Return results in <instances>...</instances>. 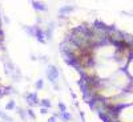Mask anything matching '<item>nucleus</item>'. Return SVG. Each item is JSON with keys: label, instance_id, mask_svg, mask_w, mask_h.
I'll list each match as a JSON object with an SVG mask.
<instances>
[{"label": "nucleus", "instance_id": "nucleus-1", "mask_svg": "<svg viewBox=\"0 0 133 122\" xmlns=\"http://www.w3.org/2000/svg\"><path fill=\"white\" fill-rule=\"evenodd\" d=\"M81 76H83V80H93V78H97V73H98V68L97 65L93 64V65H89L87 66V68L81 69L80 70Z\"/></svg>", "mask_w": 133, "mask_h": 122}, {"label": "nucleus", "instance_id": "nucleus-2", "mask_svg": "<svg viewBox=\"0 0 133 122\" xmlns=\"http://www.w3.org/2000/svg\"><path fill=\"white\" fill-rule=\"evenodd\" d=\"M59 76H60V70L57 66L55 65H48L45 69V77L48 78V81L51 84H56L59 81Z\"/></svg>", "mask_w": 133, "mask_h": 122}, {"label": "nucleus", "instance_id": "nucleus-3", "mask_svg": "<svg viewBox=\"0 0 133 122\" xmlns=\"http://www.w3.org/2000/svg\"><path fill=\"white\" fill-rule=\"evenodd\" d=\"M33 37H35L40 44H45L47 42L45 35H44V29L40 25H33Z\"/></svg>", "mask_w": 133, "mask_h": 122}, {"label": "nucleus", "instance_id": "nucleus-4", "mask_svg": "<svg viewBox=\"0 0 133 122\" xmlns=\"http://www.w3.org/2000/svg\"><path fill=\"white\" fill-rule=\"evenodd\" d=\"M25 102L31 106V109H32L33 106L39 105V104H40V99H39V97H37V93H36V92L28 93V94L25 96Z\"/></svg>", "mask_w": 133, "mask_h": 122}, {"label": "nucleus", "instance_id": "nucleus-5", "mask_svg": "<svg viewBox=\"0 0 133 122\" xmlns=\"http://www.w3.org/2000/svg\"><path fill=\"white\" fill-rule=\"evenodd\" d=\"M73 11H75V5L65 4V5H63L61 8H59V15H60L61 17H65V16L71 15V13L73 12Z\"/></svg>", "mask_w": 133, "mask_h": 122}, {"label": "nucleus", "instance_id": "nucleus-6", "mask_svg": "<svg viewBox=\"0 0 133 122\" xmlns=\"http://www.w3.org/2000/svg\"><path fill=\"white\" fill-rule=\"evenodd\" d=\"M4 68H5V69H4L5 73H7V74H11V76L16 72V68H15L14 62L11 61V60H8V59H4Z\"/></svg>", "mask_w": 133, "mask_h": 122}, {"label": "nucleus", "instance_id": "nucleus-7", "mask_svg": "<svg viewBox=\"0 0 133 122\" xmlns=\"http://www.w3.org/2000/svg\"><path fill=\"white\" fill-rule=\"evenodd\" d=\"M31 4H32L33 9L37 11V12H47V11H48L47 4H44L41 2H31Z\"/></svg>", "mask_w": 133, "mask_h": 122}, {"label": "nucleus", "instance_id": "nucleus-8", "mask_svg": "<svg viewBox=\"0 0 133 122\" xmlns=\"http://www.w3.org/2000/svg\"><path fill=\"white\" fill-rule=\"evenodd\" d=\"M53 29H55V24H53V23H49V24H48V27H47L45 29H44V35H45L47 41L52 40V36H53Z\"/></svg>", "mask_w": 133, "mask_h": 122}, {"label": "nucleus", "instance_id": "nucleus-9", "mask_svg": "<svg viewBox=\"0 0 133 122\" xmlns=\"http://www.w3.org/2000/svg\"><path fill=\"white\" fill-rule=\"evenodd\" d=\"M55 117H60L61 119H63V122H69V121H72V114L69 113V112H65V113H60V114H56Z\"/></svg>", "mask_w": 133, "mask_h": 122}, {"label": "nucleus", "instance_id": "nucleus-10", "mask_svg": "<svg viewBox=\"0 0 133 122\" xmlns=\"http://www.w3.org/2000/svg\"><path fill=\"white\" fill-rule=\"evenodd\" d=\"M16 113L19 114V117L23 119V121H27L28 119V116H27V110H24V109H21V107H17L16 109Z\"/></svg>", "mask_w": 133, "mask_h": 122}, {"label": "nucleus", "instance_id": "nucleus-11", "mask_svg": "<svg viewBox=\"0 0 133 122\" xmlns=\"http://www.w3.org/2000/svg\"><path fill=\"white\" fill-rule=\"evenodd\" d=\"M41 107H45V109H51L52 107V102L49 101V99H47V98H43V99H40V104H39Z\"/></svg>", "mask_w": 133, "mask_h": 122}, {"label": "nucleus", "instance_id": "nucleus-12", "mask_svg": "<svg viewBox=\"0 0 133 122\" xmlns=\"http://www.w3.org/2000/svg\"><path fill=\"white\" fill-rule=\"evenodd\" d=\"M15 109H16L15 99H9V101L5 104V110H7V112H9V110H15Z\"/></svg>", "mask_w": 133, "mask_h": 122}, {"label": "nucleus", "instance_id": "nucleus-13", "mask_svg": "<svg viewBox=\"0 0 133 122\" xmlns=\"http://www.w3.org/2000/svg\"><path fill=\"white\" fill-rule=\"evenodd\" d=\"M44 85H45L44 80H43V78H39V80H36V82H35V89H36V90H43V89H44Z\"/></svg>", "mask_w": 133, "mask_h": 122}, {"label": "nucleus", "instance_id": "nucleus-14", "mask_svg": "<svg viewBox=\"0 0 133 122\" xmlns=\"http://www.w3.org/2000/svg\"><path fill=\"white\" fill-rule=\"evenodd\" d=\"M0 119H3V121H5V122H14V119L11 118L5 112H3V110H0Z\"/></svg>", "mask_w": 133, "mask_h": 122}, {"label": "nucleus", "instance_id": "nucleus-15", "mask_svg": "<svg viewBox=\"0 0 133 122\" xmlns=\"http://www.w3.org/2000/svg\"><path fill=\"white\" fill-rule=\"evenodd\" d=\"M23 29L25 31V33L29 36V37H33V27H28V25H24Z\"/></svg>", "mask_w": 133, "mask_h": 122}, {"label": "nucleus", "instance_id": "nucleus-16", "mask_svg": "<svg viewBox=\"0 0 133 122\" xmlns=\"http://www.w3.org/2000/svg\"><path fill=\"white\" fill-rule=\"evenodd\" d=\"M27 116H28V118H32L33 121H36V114H35V112H33V109H27Z\"/></svg>", "mask_w": 133, "mask_h": 122}, {"label": "nucleus", "instance_id": "nucleus-17", "mask_svg": "<svg viewBox=\"0 0 133 122\" xmlns=\"http://www.w3.org/2000/svg\"><path fill=\"white\" fill-rule=\"evenodd\" d=\"M57 107H59V112H60V113L68 112V110H66V105H65L64 102H59V104H57Z\"/></svg>", "mask_w": 133, "mask_h": 122}, {"label": "nucleus", "instance_id": "nucleus-18", "mask_svg": "<svg viewBox=\"0 0 133 122\" xmlns=\"http://www.w3.org/2000/svg\"><path fill=\"white\" fill-rule=\"evenodd\" d=\"M5 59V48L3 44H0V60H4Z\"/></svg>", "mask_w": 133, "mask_h": 122}, {"label": "nucleus", "instance_id": "nucleus-19", "mask_svg": "<svg viewBox=\"0 0 133 122\" xmlns=\"http://www.w3.org/2000/svg\"><path fill=\"white\" fill-rule=\"evenodd\" d=\"M40 114H48V109H45V107H40Z\"/></svg>", "mask_w": 133, "mask_h": 122}, {"label": "nucleus", "instance_id": "nucleus-20", "mask_svg": "<svg viewBox=\"0 0 133 122\" xmlns=\"http://www.w3.org/2000/svg\"><path fill=\"white\" fill-rule=\"evenodd\" d=\"M47 122H57V118L55 117V116H52V117H49V118H48V121H47Z\"/></svg>", "mask_w": 133, "mask_h": 122}, {"label": "nucleus", "instance_id": "nucleus-21", "mask_svg": "<svg viewBox=\"0 0 133 122\" xmlns=\"http://www.w3.org/2000/svg\"><path fill=\"white\" fill-rule=\"evenodd\" d=\"M3 20H4V23H5V24H9V23H11V20H9L8 16H5V15H3Z\"/></svg>", "mask_w": 133, "mask_h": 122}, {"label": "nucleus", "instance_id": "nucleus-22", "mask_svg": "<svg viewBox=\"0 0 133 122\" xmlns=\"http://www.w3.org/2000/svg\"><path fill=\"white\" fill-rule=\"evenodd\" d=\"M39 60H40V61H44V62H47V61H48V57H47V56H40Z\"/></svg>", "mask_w": 133, "mask_h": 122}, {"label": "nucleus", "instance_id": "nucleus-23", "mask_svg": "<svg viewBox=\"0 0 133 122\" xmlns=\"http://www.w3.org/2000/svg\"><path fill=\"white\" fill-rule=\"evenodd\" d=\"M31 60H32V61H36V60H37V57H36V56H33V54H32V56H31Z\"/></svg>", "mask_w": 133, "mask_h": 122}, {"label": "nucleus", "instance_id": "nucleus-24", "mask_svg": "<svg viewBox=\"0 0 133 122\" xmlns=\"http://www.w3.org/2000/svg\"><path fill=\"white\" fill-rule=\"evenodd\" d=\"M0 31H2V29H0Z\"/></svg>", "mask_w": 133, "mask_h": 122}]
</instances>
